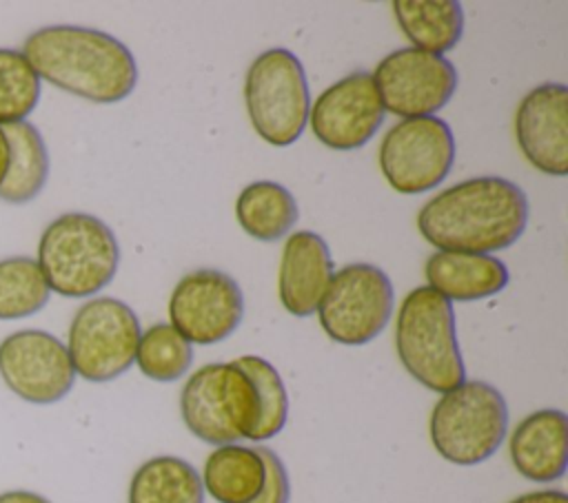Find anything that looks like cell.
Returning <instances> with one entry per match:
<instances>
[{"mask_svg": "<svg viewBox=\"0 0 568 503\" xmlns=\"http://www.w3.org/2000/svg\"><path fill=\"white\" fill-rule=\"evenodd\" d=\"M528 211V197L515 182L484 175L428 199L419 208L417 228L437 250L490 255L521 237Z\"/></svg>", "mask_w": 568, "mask_h": 503, "instance_id": "cell-1", "label": "cell"}, {"mask_svg": "<svg viewBox=\"0 0 568 503\" xmlns=\"http://www.w3.org/2000/svg\"><path fill=\"white\" fill-rule=\"evenodd\" d=\"M22 53L38 78L95 104L124 100L138 82L129 47L100 29L42 27L24 40Z\"/></svg>", "mask_w": 568, "mask_h": 503, "instance_id": "cell-2", "label": "cell"}, {"mask_svg": "<svg viewBox=\"0 0 568 503\" xmlns=\"http://www.w3.org/2000/svg\"><path fill=\"white\" fill-rule=\"evenodd\" d=\"M118 264L120 246L113 230L89 213L55 217L38 244V266L49 288L69 299L106 288Z\"/></svg>", "mask_w": 568, "mask_h": 503, "instance_id": "cell-3", "label": "cell"}, {"mask_svg": "<svg viewBox=\"0 0 568 503\" xmlns=\"http://www.w3.org/2000/svg\"><path fill=\"white\" fill-rule=\"evenodd\" d=\"M395 348L406 372L433 392L444 394L466 381L453 304L428 286L404 297L397 310Z\"/></svg>", "mask_w": 568, "mask_h": 503, "instance_id": "cell-4", "label": "cell"}, {"mask_svg": "<svg viewBox=\"0 0 568 503\" xmlns=\"http://www.w3.org/2000/svg\"><path fill=\"white\" fill-rule=\"evenodd\" d=\"M262 412L253 379L235 363H206L184 383L180 414L193 437L211 445L251 439Z\"/></svg>", "mask_w": 568, "mask_h": 503, "instance_id": "cell-5", "label": "cell"}, {"mask_svg": "<svg viewBox=\"0 0 568 503\" xmlns=\"http://www.w3.org/2000/svg\"><path fill=\"white\" fill-rule=\"evenodd\" d=\"M428 432L433 448L448 463L477 465L490 459L506 439V399L486 381H464L439 397Z\"/></svg>", "mask_w": 568, "mask_h": 503, "instance_id": "cell-6", "label": "cell"}, {"mask_svg": "<svg viewBox=\"0 0 568 503\" xmlns=\"http://www.w3.org/2000/svg\"><path fill=\"white\" fill-rule=\"evenodd\" d=\"M244 102L255 133L273 144L288 146L304 133L311 93L300 58L273 47L260 53L246 71Z\"/></svg>", "mask_w": 568, "mask_h": 503, "instance_id": "cell-7", "label": "cell"}, {"mask_svg": "<svg viewBox=\"0 0 568 503\" xmlns=\"http://www.w3.org/2000/svg\"><path fill=\"white\" fill-rule=\"evenodd\" d=\"M140 335L131 306L115 297L89 299L69 326L67 352L75 374L93 383L118 379L133 366Z\"/></svg>", "mask_w": 568, "mask_h": 503, "instance_id": "cell-8", "label": "cell"}, {"mask_svg": "<svg viewBox=\"0 0 568 503\" xmlns=\"http://www.w3.org/2000/svg\"><path fill=\"white\" fill-rule=\"evenodd\" d=\"M390 277L373 264H348L333 273L317 306L324 332L344 346L373 341L390 321L393 312Z\"/></svg>", "mask_w": 568, "mask_h": 503, "instance_id": "cell-9", "label": "cell"}, {"mask_svg": "<svg viewBox=\"0 0 568 503\" xmlns=\"http://www.w3.org/2000/svg\"><path fill=\"white\" fill-rule=\"evenodd\" d=\"M455 162V137L442 117H404L379 144V171L404 195L437 188Z\"/></svg>", "mask_w": 568, "mask_h": 503, "instance_id": "cell-10", "label": "cell"}, {"mask_svg": "<svg viewBox=\"0 0 568 503\" xmlns=\"http://www.w3.org/2000/svg\"><path fill=\"white\" fill-rule=\"evenodd\" d=\"M373 82L384 111L399 117H426L435 115L453 97L457 69L444 55L404 47L377 64Z\"/></svg>", "mask_w": 568, "mask_h": 503, "instance_id": "cell-11", "label": "cell"}, {"mask_svg": "<svg viewBox=\"0 0 568 503\" xmlns=\"http://www.w3.org/2000/svg\"><path fill=\"white\" fill-rule=\"evenodd\" d=\"M171 326L193 346H211L231 337L244 317L237 281L215 268L186 273L169 299Z\"/></svg>", "mask_w": 568, "mask_h": 503, "instance_id": "cell-12", "label": "cell"}, {"mask_svg": "<svg viewBox=\"0 0 568 503\" xmlns=\"http://www.w3.org/2000/svg\"><path fill=\"white\" fill-rule=\"evenodd\" d=\"M0 377L11 392L38 406L64 399L75 383L67 346L38 328L18 330L2 339Z\"/></svg>", "mask_w": 568, "mask_h": 503, "instance_id": "cell-13", "label": "cell"}, {"mask_svg": "<svg viewBox=\"0 0 568 503\" xmlns=\"http://www.w3.org/2000/svg\"><path fill=\"white\" fill-rule=\"evenodd\" d=\"M384 113L373 73L355 71L320 93L308 111V124L324 146L355 151L377 133Z\"/></svg>", "mask_w": 568, "mask_h": 503, "instance_id": "cell-14", "label": "cell"}, {"mask_svg": "<svg viewBox=\"0 0 568 503\" xmlns=\"http://www.w3.org/2000/svg\"><path fill=\"white\" fill-rule=\"evenodd\" d=\"M515 135L524 157L541 173H568V89L559 82L535 86L517 106Z\"/></svg>", "mask_w": 568, "mask_h": 503, "instance_id": "cell-15", "label": "cell"}, {"mask_svg": "<svg viewBox=\"0 0 568 503\" xmlns=\"http://www.w3.org/2000/svg\"><path fill=\"white\" fill-rule=\"evenodd\" d=\"M328 244L313 230H295L284 242L280 261V301L295 317L317 312L333 277Z\"/></svg>", "mask_w": 568, "mask_h": 503, "instance_id": "cell-16", "label": "cell"}, {"mask_svg": "<svg viewBox=\"0 0 568 503\" xmlns=\"http://www.w3.org/2000/svg\"><path fill=\"white\" fill-rule=\"evenodd\" d=\"M515 470L532 483H552L568 465V419L557 408L524 417L508 441Z\"/></svg>", "mask_w": 568, "mask_h": 503, "instance_id": "cell-17", "label": "cell"}, {"mask_svg": "<svg viewBox=\"0 0 568 503\" xmlns=\"http://www.w3.org/2000/svg\"><path fill=\"white\" fill-rule=\"evenodd\" d=\"M428 288L453 301H475L497 295L508 284V268L493 255L437 250L426 259Z\"/></svg>", "mask_w": 568, "mask_h": 503, "instance_id": "cell-18", "label": "cell"}, {"mask_svg": "<svg viewBox=\"0 0 568 503\" xmlns=\"http://www.w3.org/2000/svg\"><path fill=\"white\" fill-rule=\"evenodd\" d=\"M200 479L217 503H251L264 487L266 470L257 448L229 443L206 456Z\"/></svg>", "mask_w": 568, "mask_h": 503, "instance_id": "cell-19", "label": "cell"}, {"mask_svg": "<svg viewBox=\"0 0 568 503\" xmlns=\"http://www.w3.org/2000/svg\"><path fill=\"white\" fill-rule=\"evenodd\" d=\"M393 13L415 49L444 55L464 33V9L455 0H395Z\"/></svg>", "mask_w": 568, "mask_h": 503, "instance_id": "cell-20", "label": "cell"}, {"mask_svg": "<svg viewBox=\"0 0 568 503\" xmlns=\"http://www.w3.org/2000/svg\"><path fill=\"white\" fill-rule=\"evenodd\" d=\"M9 142V166L0 184V199L27 204L40 195L49 177V153L40 131L24 122L2 129Z\"/></svg>", "mask_w": 568, "mask_h": 503, "instance_id": "cell-21", "label": "cell"}, {"mask_svg": "<svg viewBox=\"0 0 568 503\" xmlns=\"http://www.w3.org/2000/svg\"><path fill=\"white\" fill-rule=\"evenodd\" d=\"M235 217L246 235L260 242H277L295 226L300 208L286 186L262 179L242 188Z\"/></svg>", "mask_w": 568, "mask_h": 503, "instance_id": "cell-22", "label": "cell"}, {"mask_svg": "<svg viewBox=\"0 0 568 503\" xmlns=\"http://www.w3.org/2000/svg\"><path fill=\"white\" fill-rule=\"evenodd\" d=\"M129 503H204L202 479L180 456H153L133 472Z\"/></svg>", "mask_w": 568, "mask_h": 503, "instance_id": "cell-23", "label": "cell"}, {"mask_svg": "<svg viewBox=\"0 0 568 503\" xmlns=\"http://www.w3.org/2000/svg\"><path fill=\"white\" fill-rule=\"evenodd\" d=\"M135 363L144 377L169 383L191 368L193 346L171 324H153L140 335Z\"/></svg>", "mask_w": 568, "mask_h": 503, "instance_id": "cell-24", "label": "cell"}, {"mask_svg": "<svg viewBox=\"0 0 568 503\" xmlns=\"http://www.w3.org/2000/svg\"><path fill=\"white\" fill-rule=\"evenodd\" d=\"M51 288L31 257L0 259V319L36 315L49 301Z\"/></svg>", "mask_w": 568, "mask_h": 503, "instance_id": "cell-25", "label": "cell"}, {"mask_svg": "<svg viewBox=\"0 0 568 503\" xmlns=\"http://www.w3.org/2000/svg\"><path fill=\"white\" fill-rule=\"evenodd\" d=\"M40 100V78L18 49L0 47V124L24 122Z\"/></svg>", "mask_w": 568, "mask_h": 503, "instance_id": "cell-26", "label": "cell"}, {"mask_svg": "<svg viewBox=\"0 0 568 503\" xmlns=\"http://www.w3.org/2000/svg\"><path fill=\"white\" fill-rule=\"evenodd\" d=\"M235 363L253 379V383L260 392V403H262L257 428L248 441H255V443L268 441V439L277 437L286 425V417H288L286 386H284L280 372L273 368V363L266 361L264 357L244 355V357H237Z\"/></svg>", "mask_w": 568, "mask_h": 503, "instance_id": "cell-27", "label": "cell"}, {"mask_svg": "<svg viewBox=\"0 0 568 503\" xmlns=\"http://www.w3.org/2000/svg\"><path fill=\"white\" fill-rule=\"evenodd\" d=\"M255 448L264 461L266 479H264L262 492L251 503H288L291 483H288V472H286L284 461L271 448H264V445H255Z\"/></svg>", "mask_w": 568, "mask_h": 503, "instance_id": "cell-28", "label": "cell"}, {"mask_svg": "<svg viewBox=\"0 0 568 503\" xmlns=\"http://www.w3.org/2000/svg\"><path fill=\"white\" fill-rule=\"evenodd\" d=\"M508 503H568V494L564 490H537L521 494Z\"/></svg>", "mask_w": 568, "mask_h": 503, "instance_id": "cell-29", "label": "cell"}, {"mask_svg": "<svg viewBox=\"0 0 568 503\" xmlns=\"http://www.w3.org/2000/svg\"><path fill=\"white\" fill-rule=\"evenodd\" d=\"M0 503H51L47 496L29 490H9L0 494Z\"/></svg>", "mask_w": 568, "mask_h": 503, "instance_id": "cell-30", "label": "cell"}, {"mask_svg": "<svg viewBox=\"0 0 568 503\" xmlns=\"http://www.w3.org/2000/svg\"><path fill=\"white\" fill-rule=\"evenodd\" d=\"M7 166H9V142H7L4 131L0 126V184H2V179L7 175Z\"/></svg>", "mask_w": 568, "mask_h": 503, "instance_id": "cell-31", "label": "cell"}]
</instances>
